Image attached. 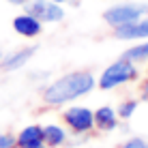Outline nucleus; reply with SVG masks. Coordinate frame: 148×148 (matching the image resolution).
<instances>
[{
  "instance_id": "obj_1",
  "label": "nucleus",
  "mask_w": 148,
  "mask_h": 148,
  "mask_svg": "<svg viewBox=\"0 0 148 148\" xmlns=\"http://www.w3.org/2000/svg\"><path fill=\"white\" fill-rule=\"evenodd\" d=\"M95 88V77L90 71H75V73H69L64 77L56 79L52 86H47L43 92L45 103L49 105H60L64 101L77 99V97L90 92Z\"/></svg>"
},
{
  "instance_id": "obj_2",
  "label": "nucleus",
  "mask_w": 148,
  "mask_h": 148,
  "mask_svg": "<svg viewBox=\"0 0 148 148\" xmlns=\"http://www.w3.org/2000/svg\"><path fill=\"white\" fill-rule=\"evenodd\" d=\"M135 77H137V69L133 67V62L127 60V58H120L103 71V75H101V79H99V88L112 90V88H116V86L125 84V82H133Z\"/></svg>"
},
{
  "instance_id": "obj_3",
  "label": "nucleus",
  "mask_w": 148,
  "mask_h": 148,
  "mask_svg": "<svg viewBox=\"0 0 148 148\" xmlns=\"http://www.w3.org/2000/svg\"><path fill=\"white\" fill-rule=\"evenodd\" d=\"M148 13L146 4H120V7H112L103 13V19L110 26L118 28V26H127L133 24L137 19H142V15Z\"/></svg>"
},
{
  "instance_id": "obj_4",
  "label": "nucleus",
  "mask_w": 148,
  "mask_h": 148,
  "mask_svg": "<svg viewBox=\"0 0 148 148\" xmlns=\"http://www.w3.org/2000/svg\"><path fill=\"white\" fill-rule=\"evenodd\" d=\"M26 13L37 17L39 22H60L64 17V11L60 9V4L52 2V0H32L26 7Z\"/></svg>"
},
{
  "instance_id": "obj_5",
  "label": "nucleus",
  "mask_w": 148,
  "mask_h": 148,
  "mask_svg": "<svg viewBox=\"0 0 148 148\" xmlns=\"http://www.w3.org/2000/svg\"><path fill=\"white\" fill-rule=\"evenodd\" d=\"M64 122L75 131V133H84L90 131L95 125V114L88 108H71L64 112Z\"/></svg>"
},
{
  "instance_id": "obj_6",
  "label": "nucleus",
  "mask_w": 148,
  "mask_h": 148,
  "mask_svg": "<svg viewBox=\"0 0 148 148\" xmlns=\"http://www.w3.org/2000/svg\"><path fill=\"white\" fill-rule=\"evenodd\" d=\"M114 34L118 39H146L148 37V19H137L133 24L114 28Z\"/></svg>"
},
{
  "instance_id": "obj_7",
  "label": "nucleus",
  "mask_w": 148,
  "mask_h": 148,
  "mask_svg": "<svg viewBox=\"0 0 148 148\" xmlns=\"http://www.w3.org/2000/svg\"><path fill=\"white\" fill-rule=\"evenodd\" d=\"M13 28L15 32H19L22 37H37L41 32V22L37 17H32V15H17V17L13 19Z\"/></svg>"
},
{
  "instance_id": "obj_8",
  "label": "nucleus",
  "mask_w": 148,
  "mask_h": 148,
  "mask_svg": "<svg viewBox=\"0 0 148 148\" xmlns=\"http://www.w3.org/2000/svg\"><path fill=\"white\" fill-rule=\"evenodd\" d=\"M43 129L37 125H32V127H26V129L19 133L17 137V146L19 148H41L43 146Z\"/></svg>"
},
{
  "instance_id": "obj_9",
  "label": "nucleus",
  "mask_w": 148,
  "mask_h": 148,
  "mask_svg": "<svg viewBox=\"0 0 148 148\" xmlns=\"http://www.w3.org/2000/svg\"><path fill=\"white\" fill-rule=\"evenodd\" d=\"M34 52H37V47H24V49H19V52L11 54L9 58H4V62H2V71H15V69L24 67V64H26L28 60L32 58V54H34Z\"/></svg>"
},
{
  "instance_id": "obj_10",
  "label": "nucleus",
  "mask_w": 148,
  "mask_h": 148,
  "mask_svg": "<svg viewBox=\"0 0 148 148\" xmlns=\"http://www.w3.org/2000/svg\"><path fill=\"white\" fill-rule=\"evenodd\" d=\"M95 125L99 127V129H103V131H112V129H116V114H114V110L112 108H99L95 112Z\"/></svg>"
},
{
  "instance_id": "obj_11",
  "label": "nucleus",
  "mask_w": 148,
  "mask_h": 148,
  "mask_svg": "<svg viewBox=\"0 0 148 148\" xmlns=\"http://www.w3.org/2000/svg\"><path fill=\"white\" fill-rule=\"evenodd\" d=\"M43 140L47 142V146H60L64 142V131L56 125L43 127Z\"/></svg>"
},
{
  "instance_id": "obj_12",
  "label": "nucleus",
  "mask_w": 148,
  "mask_h": 148,
  "mask_svg": "<svg viewBox=\"0 0 148 148\" xmlns=\"http://www.w3.org/2000/svg\"><path fill=\"white\" fill-rule=\"evenodd\" d=\"M122 58L131 60V62L133 60H148V43H142V45H135V47L127 49Z\"/></svg>"
},
{
  "instance_id": "obj_13",
  "label": "nucleus",
  "mask_w": 148,
  "mask_h": 148,
  "mask_svg": "<svg viewBox=\"0 0 148 148\" xmlns=\"http://www.w3.org/2000/svg\"><path fill=\"white\" fill-rule=\"evenodd\" d=\"M137 108V101H125V103L118 108V116L120 118H131L133 116V112Z\"/></svg>"
},
{
  "instance_id": "obj_14",
  "label": "nucleus",
  "mask_w": 148,
  "mask_h": 148,
  "mask_svg": "<svg viewBox=\"0 0 148 148\" xmlns=\"http://www.w3.org/2000/svg\"><path fill=\"white\" fill-rule=\"evenodd\" d=\"M17 146V140L13 135H2L0 133V148H15Z\"/></svg>"
},
{
  "instance_id": "obj_15",
  "label": "nucleus",
  "mask_w": 148,
  "mask_h": 148,
  "mask_svg": "<svg viewBox=\"0 0 148 148\" xmlns=\"http://www.w3.org/2000/svg\"><path fill=\"white\" fill-rule=\"evenodd\" d=\"M122 148H146V142L142 140V137H133V140H129Z\"/></svg>"
},
{
  "instance_id": "obj_16",
  "label": "nucleus",
  "mask_w": 148,
  "mask_h": 148,
  "mask_svg": "<svg viewBox=\"0 0 148 148\" xmlns=\"http://www.w3.org/2000/svg\"><path fill=\"white\" fill-rule=\"evenodd\" d=\"M142 95H144V99L148 101V82H146V84H142Z\"/></svg>"
},
{
  "instance_id": "obj_17",
  "label": "nucleus",
  "mask_w": 148,
  "mask_h": 148,
  "mask_svg": "<svg viewBox=\"0 0 148 148\" xmlns=\"http://www.w3.org/2000/svg\"><path fill=\"white\" fill-rule=\"evenodd\" d=\"M9 2H13V4H26V0H9Z\"/></svg>"
},
{
  "instance_id": "obj_18",
  "label": "nucleus",
  "mask_w": 148,
  "mask_h": 148,
  "mask_svg": "<svg viewBox=\"0 0 148 148\" xmlns=\"http://www.w3.org/2000/svg\"><path fill=\"white\" fill-rule=\"evenodd\" d=\"M52 2H58L60 4V2H69V0H52Z\"/></svg>"
},
{
  "instance_id": "obj_19",
  "label": "nucleus",
  "mask_w": 148,
  "mask_h": 148,
  "mask_svg": "<svg viewBox=\"0 0 148 148\" xmlns=\"http://www.w3.org/2000/svg\"><path fill=\"white\" fill-rule=\"evenodd\" d=\"M0 58H2V54H0Z\"/></svg>"
},
{
  "instance_id": "obj_20",
  "label": "nucleus",
  "mask_w": 148,
  "mask_h": 148,
  "mask_svg": "<svg viewBox=\"0 0 148 148\" xmlns=\"http://www.w3.org/2000/svg\"><path fill=\"white\" fill-rule=\"evenodd\" d=\"M146 148H148V144H146Z\"/></svg>"
},
{
  "instance_id": "obj_21",
  "label": "nucleus",
  "mask_w": 148,
  "mask_h": 148,
  "mask_svg": "<svg viewBox=\"0 0 148 148\" xmlns=\"http://www.w3.org/2000/svg\"><path fill=\"white\" fill-rule=\"evenodd\" d=\"M41 148H43V146H41Z\"/></svg>"
}]
</instances>
